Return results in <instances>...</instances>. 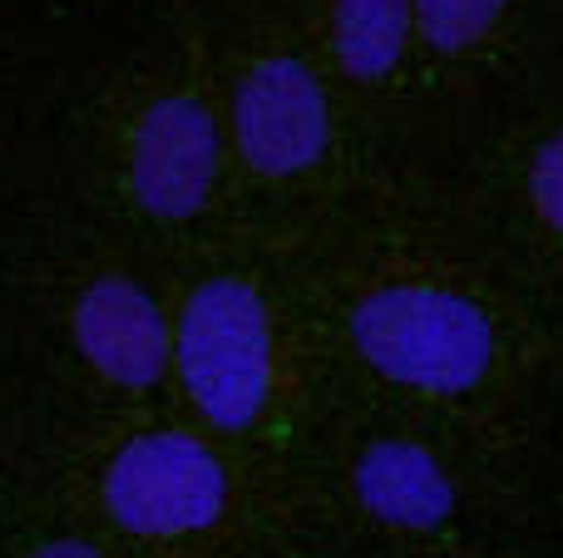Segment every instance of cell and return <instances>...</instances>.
Instances as JSON below:
<instances>
[{
    "mask_svg": "<svg viewBox=\"0 0 563 558\" xmlns=\"http://www.w3.org/2000/svg\"><path fill=\"white\" fill-rule=\"evenodd\" d=\"M361 361L420 395H465L495 366V326L470 297L426 282H390L351 312Z\"/></svg>",
    "mask_w": 563,
    "mask_h": 558,
    "instance_id": "1",
    "label": "cell"
},
{
    "mask_svg": "<svg viewBox=\"0 0 563 558\" xmlns=\"http://www.w3.org/2000/svg\"><path fill=\"white\" fill-rule=\"evenodd\" d=\"M174 366L198 415L238 435L273 395V322L243 277H208L194 287L174 326Z\"/></svg>",
    "mask_w": 563,
    "mask_h": 558,
    "instance_id": "2",
    "label": "cell"
},
{
    "mask_svg": "<svg viewBox=\"0 0 563 558\" xmlns=\"http://www.w3.org/2000/svg\"><path fill=\"white\" fill-rule=\"evenodd\" d=\"M228 504L223 460L198 435L148 431L134 435L104 465V510L119 529L144 539H178L218 524Z\"/></svg>",
    "mask_w": 563,
    "mask_h": 558,
    "instance_id": "3",
    "label": "cell"
},
{
    "mask_svg": "<svg viewBox=\"0 0 563 558\" xmlns=\"http://www.w3.org/2000/svg\"><path fill=\"white\" fill-rule=\"evenodd\" d=\"M233 134L247 168L291 178L327 154L331 114L317 69L297 55H267L243 75L233 94Z\"/></svg>",
    "mask_w": 563,
    "mask_h": 558,
    "instance_id": "4",
    "label": "cell"
},
{
    "mask_svg": "<svg viewBox=\"0 0 563 558\" xmlns=\"http://www.w3.org/2000/svg\"><path fill=\"white\" fill-rule=\"evenodd\" d=\"M218 178V124L194 94H168L144 109L129 148V188L154 217H194Z\"/></svg>",
    "mask_w": 563,
    "mask_h": 558,
    "instance_id": "5",
    "label": "cell"
},
{
    "mask_svg": "<svg viewBox=\"0 0 563 558\" xmlns=\"http://www.w3.org/2000/svg\"><path fill=\"white\" fill-rule=\"evenodd\" d=\"M75 342L104 381L144 391L164 376L174 336L158 302L129 277H99L75 302Z\"/></svg>",
    "mask_w": 563,
    "mask_h": 558,
    "instance_id": "6",
    "label": "cell"
},
{
    "mask_svg": "<svg viewBox=\"0 0 563 558\" xmlns=\"http://www.w3.org/2000/svg\"><path fill=\"white\" fill-rule=\"evenodd\" d=\"M351 484H356L361 510L371 520L390 524V529L426 534V529H440L455 514V480H450V470L426 445L400 440V435L371 440L356 455Z\"/></svg>",
    "mask_w": 563,
    "mask_h": 558,
    "instance_id": "7",
    "label": "cell"
},
{
    "mask_svg": "<svg viewBox=\"0 0 563 558\" xmlns=\"http://www.w3.org/2000/svg\"><path fill=\"white\" fill-rule=\"evenodd\" d=\"M416 40L410 0H331V55L351 79H386Z\"/></svg>",
    "mask_w": 563,
    "mask_h": 558,
    "instance_id": "8",
    "label": "cell"
},
{
    "mask_svg": "<svg viewBox=\"0 0 563 558\" xmlns=\"http://www.w3.org/2000/svg\"><path fill=\"white\" fill-rule=\"evenodd\" d=\"M416 5V40L435 55H465L505 20L509 0H410Z\"/></svg>",
    "mask_w": 563,
    "mask_h": 558,
    "instance_id": "9",
    "label": "cell"
},
{
    "mask_svg": "<svg viewBox=\"0 0 563 558\" xmlns=\"http://www.w3.org/2000/svg\"><path fill=\"white\" fill-rule=\"evenodd\" d=\"M529 203H534L539 223L563 233V129L549 134L529 158Z\"/></svg>",
    "mask_w": 563,
    "mask_h": 558,
    "instance_id": "10",
    "label": "cell"
},
{
    "mask_svg": "<svg viewBox=\"0 0 563 558\" xmlns=\"http://www.w3.org/2000/svg\"><path fill=\"white\" fill-rule=\"evenodd\" d=\"M30 558H104L95 544H79V539H49L45 549H35Z\"/></svg>",
    "mask_w": 563,
    "mask_h": 558,
    "instance_id": "11",
    "label": "cell"
}]
</instances>
